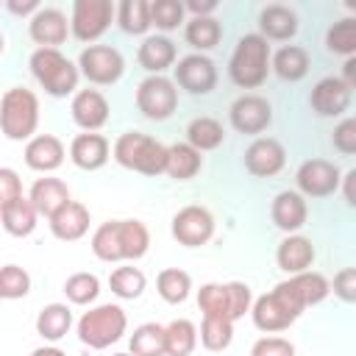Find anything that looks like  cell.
<instances>
[{
	"mask_svg": "<svg viewBox=\"0 0 356 356\" xmlns=\"http://www.w3.org/2000/svg\"><path fill=\"white\" fill-rule=\"evenodd\" d=\"M303 303L298 300L295 289L289 286V281H281L275 284L273 292L261 295L253 300L250 306V317H253V325L264 334H278V331H286L300 314H303Z\"/></svg>",
	"mask_w": 356,
	"mask_h": 356,
	"instance_id": "obj_1",
	"label": "cell"
},
{
	"mask_svg": "<svg viewBox=\"0 0 356 356\" xmlns=\"http://www.w3.org/2000/svg\"><path fill=\"white\" fill-rule=\"evenodd\" d=\"M228 75L242 89H256L270 75V44L259 33L239 36L231 58H228Z\"/></svg>",
	"mask_w": 356,
	"mask_h": 356,
	"instance_id": "obj_2",
	"label": "cell"
},
{
	"mask_svg": "<svg viewBox=\"0 0 356 356\" xmlns=\"http://www.w3.org/2000/svg\"><path fill=\"white\" fill-rule=\"evenodd\" d=\"M39 128V97L25 86H11L0 97V131L11 142L33 139Z\"/></svg>",
	"mask_w": 356,
	"mask_h": 356,
	"instance_id": "obj_3",
	"label": "cell"
},
{
	"mask_svg": "<svg viewBox=\"0 0 356 356\" xmlns=\"http://www.w3.org/2000/svg\"><path fill=\"white\" fill-rule=\"evenodd\" d=\"M111 153H114V161L125 170H134L142 175H161L164 172L167 147L147 134H139V131L120 134Z\"/></svg>",
	"mask_w": 356,
	"mask_h": 356,
	"instance_id": "obj_4",
	"label": "cell"
},
{
	"mask_svg": "<svg viewBox=\"0 0 356 356\" xmlns=\"http://www.w3.org/2000/svg\"><path fill=\"white\" fill-rule=\"evenodd\" d=\"M31 72L50 97L72 95L81 78L78 64H72L61 50H50V47H36L31 53Z\"/></svg>",
	"mask_w": 356,
	"mask_h": 356,
	"instance_id": "obj_5",
	"label": "cell"
},
{
	"mask_svg": "<svg viewBox=\"0 0 356 356\" xmlns=\"http://www.w3.org/2000/svg\"><path fill=\"white\" fill-rule=\"evenodd\" d=\"M125 328H128L125 309L117 306V303H100V306H95V309L81 314V320H78V339L86 348H92V350H103V348L120 342Z\"/></svg>",
	"mask_w": 356,
	"mask_h": 356,
	"instance_id": "obj_6",
	"label": "cell"
},
{
	"mask_svg": "<svg viewBox=\"0 0 356 356\" xmlns=\"http://www.w3.org/2000/svg\"><path fill=\"white\" fill-rule=\"evenodd\" d=\"M136 108L150 122H164L178 108V86L164 75H147L136 86Z\"/></svg>",
	"mask_w": 356,
	"mask_h": 356,
	"instance_id": "obj_7",
	"label": "cell"
},
{
	"mask_svg": "<svg viewBox=\"0 0 356 356\" xmlns=\"http://www.w3.org/2000/svg\"><path fill=\"white\" fill-rule=\"evenodd\" d=\"M78 72L97 86H111L125 72V58L111 44H89L78 56Z\"/></svg>",
	"mask_w": 356,
	"mask_h": 356,
	"instance_id": "obj_8",
	"label": "cell"
},
{
	"mask_svg": "<svg viewBox=\"0 0 356 356\" xmlns=\"http://www.w3.org/2000/svg\"><path fill=\"white\" fill-rule=\"evenodd\" d=\"M111 17H114L111 0H75L70 31L78 42H95L108 31Z\"/></svg>",
	"mask_w": 356,
	"mask_h": 356,
	"instance_id": "obj_9",
	"label": "cell"
},
{
	"mask_svg": "<svg viewBox=\"0 0 356 356\" xmlns=\"http://www.w3.org/2000/svg\"><path fill=\"white\" fill-rule=\"evenodd\" d=\"M172 239L184 248H200L206 245L211 236H214V217L206 206H197V203H189L184 209L175 211L172 217Z\"/></svg>",
	"mask_w": 356,
	"mask_h": 356,
	"instance_id": "obj_10",
	"label": "cell"
},
{
	"mask_svg": "<svg viewBox=\"0 0 356 356\" xmlns=\"http://www.w3.org/2000/svg\"><path fill=\"white\" fill-rule=\"evenodd\" d=\"M339 167L328 159H306L298 172H295V184H298V195L306 197H328L339 189Z\"/></svg>",
	"mask_w": 356,
	"mask_h": 356,
	"instance_id": "obj_11",
	"label": "cell"
},
{
	"mask_svg": "<svg viewBox=\"0 0 356 356\" xmlns=\"http://www.w3.org/2000/svg\"><path fill=\"white\" fill-rule=\"evenodd\" d=\"M175 86L189 95H209L217 86V67L203 53H189L175 64Z\"/></svg>",
	"mask_w": 356,
	"mask_h": 356,
	"instance_id": "obj_12",
	"label": "cell"
},
{
	"mask_svg": "<svg viewBox=\"0 0 356 356\" xmlns=\"http://www.w3.org/2000/svg\"><path fill=\"white\" fill-rule=\"evenodd\" d=\"M228 117H231L234 131L256 136V134L267 131V125L273 122V106L261 95H242L231 103Z\"/></svg>",
	"mask_w": 356,
	"mask_h": 356,
	"instance_id": "obj_13",
	"label": "cell"
},
{
	"mask_svg": "<svg viewBox=\"0 0 356 356\" xmlns=\"http://www.w3.org/2000/svg\"><path fill=\"white\" fill-rule=\"evenodd\" d=\"M284 164H286V150L273 136H259L245 150V170L256 178H273L284 170Z\"/></svg>",
	"mask_w": 356,
	"mask_h": 356,
	"instance_id": "obj_14",
	"label": "cell"
},
{
	"mask_svg": "<svg viewBox=\"0 0 356 356\" xmlns=\"http://www.w3.org/2000/svg\"><path fill=\"white\" fill-rule=\"evenodd\" d=\"M28 33L39 47L58 50L70 36V19L61 8H39L28 22Z\"/></svg>",
	"mask_w": 356,
	"mask_h": 356,
	"instance_id": "obj_15",
	"label": "cell"
},
{
	"mask_svg": "<svg viewBox=\"0 0 356 356\" xmlns=\"http://www.w3.org/2000/svg\"><path fill=\"white\" fill-rule=\"evenodd\" d=\"M350 89L339 81V75H328V78H320L309 95V103L314 108L317 117H339L348 111L350 106Z\"/></svg>",
	"mask_w": 356,
	"mask_h": 356,
	"instance_id": "obj_16",
	"label": "cell"
},
{
	"mask_svg": "<svg viewBox=\"0 0 356 356\" xmlns=\"http://www.w3.org/2000/svg\"><path fill=\"white\" fill-rule=\"evenodd\" d=\"M70 111H72V122L86 134H95L108 122V100L97 89H78L72 95Z\"/></svg>",
	"mask_w": 356,
	"mask_h": 356,
	"instance_id": "obj_17",
	"label": "cell"
},
{
	"mask_svg": "<svg viewBox=\"0 0 356 356\" xmlns=\"http://www.w3.org/2000/svg\"><path fill=\"white\" fill-rule=\"evenodd\" d=\"M270 217L275 222V228H281L284 234H295L306 225L309 220V209H306V200L303 195L292 192V189H284L273 197V206H270Z\"/></svg>",
	"mask_w": 356,
	"mask_h": 356,
	"instance_id": "obj_18",
	"label": "cell"
},
{
	"mask_svg": "<svg viewBox=\"0 0 356 356\" xmlns=\"http://www.w3.org/2000/svg\"><path fill=\"white\" fill-rule=\"evenodd\" d=\"M64 145L53 134H39L25 145V164L36 172H53L64 164Z\"/></svg>",
	"mask_w": 356,
	"mask_h": 356,
	"instance_id": "obj_19",
	"label": "cell"
},
{
	"mask_svg": "<svg viewBox=\"0 0 356 356\" xmlns=\"http://www.w3.org/2000/svg\"><path fill=\"white\" fill-rule=\"evenodd\" d=\"M89 209L83 206V203H78V200H70L67 206H61L50 220H47V225H50V234L56 236V239H61V242H75V239H81L86 231H89Z\"/></svg>",
	"mask_w": 356,
	"mask_h": 356,
	"instance_id": "obj_20",
	"label": "cell"
},
{
	"mask_svg": "<svg viewBox=\"0 0 356 356\" xmlns=\"http://www.w3.org/2000/svg\"><path fill=\"white\" fill-rule=\"evenodd\" d=\"M108 139L103 134H78L72 142H70V159L78 170H100L106 161H108Z\"/></svg>",
	"mask_w": 356,
	"mask_h": 356,
	"instance_id": "obj_21",
	"label": "cell"
},
{
	"mask_svg": "<svg viewBox=\"0 0 356 356\" xmlns=\"http://www.w3.org/2000/svg\"><path fill=\"white\" fill-rule=\"evenodd\" d=\"M275 261L284 273L289 275H298V273H306L314 261V245L309 236H300V234H286L281 242H278V250H275Z\"/></svg>",
	"mask_w": 356,
	"mask_h": 356,
	"instance_id": "obj_22",
	"label": "cell"
},
{
	"mask_svg": "<svg viewBox=\"0 0 356 356\" xmlns=\"http://www.w3.org/2000/svg\"><path fill=\"white\" fill-rule=\"evenodd\" d=\"M28 200L33 203V209H36V214L39 217H53L61 206H67L72 197H70V189H67V184L61 181V178H36L33 181V186H31V192H28Z\"/></svg>",
	"mask_w": 356,
	"mask_h": 356,
	"instance_id": "obj_23",
	"label": "cell"
},
{
	"mask_svg": "<svg viewBox=\"0 0 356 356\" xmlns=\"http://www.w3.org/2000/svg\"><path fill=\"white\" fill-rule=\"evenodd\" d=\"M298 33V14L286 6H264L259 11V36L261 39H275V42H286Z\"/></svg>",
	"mask_w": 356,
	"mask_h": 356,
	"instance_id": "obj_24",
	"label": "cell"
},
{
	"mask_svg": "<svg viewBox=\"0 0 356 356\" xmlns=\"http://www.w3.org/2000/svg\"><path fill=\"white\" fill-rule=\"evenodd\" d=\"M175 56H178L175 42L167 39V36H159V33H156V36H147V39L139 44V50H136L139 67L147 70L150 75H161L164 70H170V67L175 64Z\"/></svg>",
	"mask_w": 356,
	"mask_h": 356,
	"instance_id": "obj_25",
	"label": "cell"
},
{
	"mask_svg": "<svg viewBox=\"0 0 356 356\" xmlns=\"http://www.w3.org/2000/svg\"><path fill=\"white\" fill-rule=\"evenodd\" d=\"M309 67H312V58H309V53L300 44H284L281 50L270 53V70L281 81H289V83L303 81Z\"/></svg>",
	"mask_w": 356,
	"mask_h": 356,
	"instance_id": "obj_26",
	"label": "cell"
},
{
	"mask_svg": "<svg viewBox=\"0 0 356 356\" xmlns=\"http://www.w3.org/2000/svg\"><path fill=\"white\" fill-rule=\"evenodd\" d=\"M200 167H203V156H200L192 145L175 142V145L167 147L164 172H167L170 178H175V181H189V178H195V175L200 172Z\"/></svg>",
	"mask_w": 356,
	"mask_h": 356,
	"instance_id": "obj_27",
	"label": "cell"
},
{
	"mask_svg": "<svg viewBox=\"0 0 356 356\" xmlns=\"http://www.w3.org/2000/svg\"><path fill=\"white\" fill-rule=\"evenodd\" d=\"M36 220H39V214H36L33 203H31L25 195H19V197L11 200L6 209H0V225H3L11 236H28V234H33Z\"/></svg>",
	"mask_w": 356,
	"mask_h": 356,
	"instance_id": "obj_28",
	"label": "cell"
},
{
	"mask_svg": "<svg viewBox=\"0 0 356 356\" xmlns=\"http://www.w3.org/2000/svg\"><path fill=\"white\" fill-rule=\"evenodd\" d=\"M117 234H120V250L122 261H136L147 253L150 248V231L142 220H117Z\"/></svg>",
	"mask_w": 356,
	"mask_h": 356,
	"instance_id": "obj_29",
	"label": "cell"
},
{
	"mask_svg": "<svg viewBox=\"0 0 356 356\" xmlns=\"http://www.w3.org/2000/svg\"><path fill=\"white\" fill-rule=\"evenodd\" d=\"M72 328V312L67 303H47L36 314V334L47 342H58Z\"/></svg>",
	"mask_w": 356,
	"mask_h": 356,
	"instance_id": "obj_30",
	"label": "cell"
},
{
	"mask_svg": "<svg viewBox=\"0 0 356 356\" xmlns=\"http://www.w3.org/2000/svg\"><path fill=\"white\" fill-rule=\"evenodd\" d=\"M286 281H289V286L295 289V295H298V300L303 303V309L323 303V300L328 298V292H331L328 278L320 275V273H312V270L298 273V275H289Z\"/></svg>",
	"mask_w": 356,
	"mask_h": 356,
	"instance_id": "obj_31",
	"label": "cell"
},
{
	"mask_svg": "<svg viewBox=\"0 0 356 356\" xmlns=\"http://www.w3.org/2000/svg\"><path fill=\"white\" fill-rule=\"evenodd\" d=\"M220 36H222V25L220 19L214 17H192L186 25H184V39L197 50V53H206L211 47L220 44Z\"/></svg>",
	"mask_w": 356,
	"mask_h": 356,
	"instance_id": "obj_32",
	"label": "cell"
},
{
	"mask_svg": "<svg viewBox=\"0 0 356 356\" xmlns=\"http://www.w3.org/2000/svg\"><path fill=\"white\" fill-rule=\"evenodd\" d=\"M222 139H225V131H222L220 120H214V117H195L186 125V145H192L197 153L220 147Z\"/></svg>",
	"mask_w": 356,
	"mask_h": 356,
	"instance_id": "obj_33",
	"label": "cell"
},
{
	"mask_svg": "<svg viewBox=\"0 0 356 356\" xmlns=\"http://www.w3.org/2000/svg\"><path fill=\"white\" fill-rule=\"evenodd\" d=\"M197 345V328L192 320H172L164 325V356H189Z\"/></svg>",
	"mask_w": 356,
	"mask_h": 356,
	"instance_id": "obj_34",
	"label": "cell"
},
{
	"mask_svg": "<svg viewBox=\"0 0 356 356\" xmlns=\"http://www.w3.org/2000/svg\"><path fill=\"white\" fill-rule=\"evenodd\" d=\"M128 348L131 356H164V325L142 323L139 328H134Z\"/></svg>",
	"mask_w": 356,
	"mask_h": 356,
	"instance_id": "obj_35",
	"label": "cell"
},
{
	"mask_svg": "<svg viewBox=\"0 0 356 356\" xmlns=\"http://www.w3.org/2000/svg\"><path fill=\"white\" fill-rule=\"evenodd\" d=\"M156 289L161 295V300L167 303H184L189 298V289H192V278L186 270H178V267H167L156 275Z\"/></svg>",
	"mask_w": 356,
	"mask_h": 356,
	"instance_id": "obj_36",
	"label": "cell"
},
{
	"mask_svg": "<svg viewBox=\"0 0 356 356\" xmlns=\"http://www.w3.org/2000/svg\"><path fill=\"white\" fill-rule=\"evenodd\" d=\"M117 22L125 33L142 36L150 28V3L147 0H122L117 6Z\"/></svg>",
	"mask_w": 356,
	"mask_h": 356,
	"instance_id": "obj_37",
	"label": "cell"
},
{
	"mask_svg": "<svg viewBox=\"0 0 356 356\" xmlns=\"http://www.w3.org/2000/svg\"><path fill=\"white\" fill-rule=\"evenodd\" d=\"M234 339V323L228 317H217V314H203L200 323V345L206 350H225Z\"/></svg>",
	"mask_w": 356,
	"mask_h": 356,
	"instance_id": "obj_38",
	"label": "cell"
},
{
	"mask_svg": "<svg viewBox=\"0 0 356 356\" xmlns=\"http://www.w3.org/2000/svg\"><path fill=\"white\" fill-rule=\"evenodd\" d=\"M145 284H147V278H145V273L139 267H117L108 275L111 292L117 298H122V300H136L145 292Z\"/></svg>",
	"mask_w": 356,
	"mask_h": 356,
	"instance_id": "obj_39",
	"label": "cell"
},
{
	"mask_svg": "<svg viewBox=\"0 0 356 356\" xmlns=\"http://www.w3.org/2000/svg\"><path fill=\"white\" fill-rule=\"evenodd\" d=\"M92 253L100 261H122V250H120V234H117V220H108L103 225L95 228L92 234Z\"/></svg>",
	"mask_w": 356,
	"mask_h": 356,
	"instance_id": "obj_40",
	"label": "cell"
},
{
	"mask_svg": "<svg viewBox=\"0 0 356 356\" xmlns=\"http://www.w3.org/2000/svg\"><path fill=\"white\" fill-rule=\"evenodd\" d=\"M64 295L75 306H89L100 295V278L95 273H72L64 281Z\"/></svg>",
	"mask_w": 356,
	"mask_h": 356,
	"instance_id": "obj_41",
	"label": "cell"
},
{
	"mask_svg": "<svg viewBox=\"0 0 356 356\" xmlns=\"http://www.w3.org/2000/svg\"><path fill=\"white\" fill-rule=\"evenodd\" d=\"M325 47L331 53H337V56L350 58L356 53V19L353 17H345V19L334 22L325 31Z\"/></svg>",
	"mask_w": 356,
	"mask_h": 356,
	"instance_id": "obj_42",
	"label": "cell"
},
{
	"mask_svg": "<svg viewBox=\"0 0 356 356\" xmlns=\"http://www.w3.org/2000/svg\"><path fill=\"white\" fill-rule=\"evenodd\" d=\"M31 292V275L17 267V264H6L0 267V298L6 300H19Z\"/></svg>",
	"mask_w": 356,
	"mask_h": 356,
	"instance_id": "obj_43",
	"label": "cell"
},
{
	"mask_svg": "<svg viewBox=\"0 0 356 356\" xmlns=\"http://www.w3.org/2000/svg\"><path fill=\"white\" fill-rule=\"evenodd\" d=\"M184 3L178 0H156L150 3V25L159 31H175L184 22Z\"/></svg>",
	"mask_w": 356,
	"mask_h": 356,
	"instance_id": "obj_44",
	"label": "cell"
},
{
	"mask_svg": "<svg viewBox=\"0 0 356 356\" xmlns=\"http://www.w3.org/2000/svg\"><path fill=\"white\" fill-rule=\"evenodd\" d=\"M197 306H200L203 314L228 317V292H225V284H203L197 289Z\"/></svg>",
	"mask_w": 356,
	"mask_h": 356,
	"instance_id": "obj_45",
	"label": "cell"
},
{
	"mask_svg": "<svg viewBox=\"0 0 356 356\" xmlns=\"http://www.w3.org/2000/svg\"><path fill=\"white\" fill-rule=\"evenodd\" d=\"M225 292H228V317L231 323H236L239 317H245L253 306V292L248 284L242 281H228L225 284Z\"/></svg>",
	"mask_w": 356,
	"mask_h": 356,
	"instance_id": "obj_46",
	"label": "cell"
},
{
	"mask_svg": "<svg viewBox=\"0 0 356 356\" xmlns=\"http://www.w3.org/2000/svg\"><path fill=\"white\" fill-rule=\"evenodd\" d=\"M331 142H334V147H337L342 156H353V153H356V120H353V117L339 120L337 128H334Z\"/></svg>",
	"mask_w": 356,
	"mask_h": 356,
	"instance_id": "obj_47",
	"label": "cell"
},
{
	"mask_svg": "<svg viewBox=\"0 0 356 356\" xmlns=\"http://www.w3.org/2000/svg\"><path fill=\"white\" fill-rule=\"evenodd\" d=\"M250 356H295V345L284 337H261L253 342Z\"/></svg>",
	"mask_w": 356,
	"mask_h": 356,
	"instance_id": "obj_48",
	"label": "cell"
},
{
	"mask_svg": "<svg viewBox=\"0 0 356 356\" xmlns=\"http://www.w3.org/2000/svg\"><path fill=\"white\" fill-rule=\"evenodd\" d=\"M22 195V181L17 175V170L11 167H0V209H6L11 200H17Z\"/></svg>",
	"mask_w": 356,
	"mask_h": 356,
	"instance_id": "obj_49",
	"label": "cell"
},
{
	"mask_svg": "<svg viewBox=\"0 0 356 356\" xmlns=\"http://www.w3.org/2000/svg\"><path fill=\"white\" fill-rule=\"evenodd\" d=\"M334 295L342 300V303H353L356 300V270L353 267H342L337 275H334Z\"/></svg>",
	"mask_w": 356,
	"mask_h": 356,
	"instance_id": "obj_50",
	"label": "cell"
},
{
	"mask_svg": "<svg viewBox=\"0 0 356 356\" xmlns=\"http://www.w3.org/2000/svg\"><path fill=\"white\" fill-rule=\"evenodd\" d=\"M184 11H189L192 17H211L217 11V0H186Z\"/></svg>",
	"mask_w": 356,
	"mask_h": 356,
	"instance_id": "obj_51",
	"label": "cell"
},
{
	"mask_svg": "<svg viewBox=\"0 0 356 356\" xmlns=\"http://www.w3.org/2000/svg\"><path fill=\"white\" fill-rule=\"evenodd\" d=\"M6 8H8L11 14H17V17H28V14L33 17L42 6H39L36 0H6Z\"/></svg>",
	"mask_w": 356,
	"mask_h": 356,
	"instance_id": "obj_52",
	"label": "cell"
},
{
	"mask_svg": "<svg viewBox=\"0 0 356 356\" xmlns=\"http://www.w3.org/2000/svg\"><path fill=\"white\" fill-rule=\"evenodd\" d=\"M350 92L356 89V56H350V58H345V64H342V78H339Z\"/></svg>",
	"mask_w": 356,
	"mask_h": 356,
	"instance_id": "obj_53",
	"label": "cell"
},
{
	"mask_svg": "<svg viewBox=\"0 0 356 356\" xmlns=\"http://www.w3.org/2000/svg\"><path fill=\"white\" fill-rule=\"evenodd\" d=\"M353 181H356V170H348V172L339 178V184H345V203H348V206L356 203V197H353Z\"/></svg>",
	"mask_w": 356,
	"mask_h": 356,
	"instance_id": "obj_54",
	"label": "cell"
},
{
	"mask_svg": "<svg viewBox=\"0 0 356 356\" xmlns=\"http://www.w3.org/2000/svg\"><path fill=\"white\" fill-rule=\"evenodd\" d=\"M31 356H67L61 348H56V345H44V348H36Z\"/></svg>",
	"mask_w": 356,
	"mask_h": 356,
	"instance_id": "obj_55",
	"label": "cell"
},
{
	"mask_svg": "<svg viewBox=\"0 0 356 356\" xmlns=\"http://www.w3.org/2000/svg\"><path fill=\"white\" fill-rule=\"evenodd\" d=\"M3 50H6V36L0 33V56H3Z\"/></svg>",
	"mask_w": 356,
	"mask_h": 356,
	"instance_id": "obj_56",
	"label": "cell"
},
{
	"mask_svg": "<svg viewBox=\"0 0 356 356\" xmlns=\"http://www.w3.org/2000/svg\"><path fill=\"white\" fill-rule=\"evenodd\" d=\"M114 356H131V353H114Z\"/></svg>",
	"mask_w": 356,
	"mask_h": 356,
	"instance_id": "obj_57",
	"label": "cell"
},
{
	"mask_svg": "<svg viewBox=\"0 0 356 356\" xmlns=\"http://www.w3.org/2000/svg\"><path fill=\"white\" fill-rule=\"evenodd\" d=\"M0 300H3V298H0Z\"/></svg>",
	"mask_w": 356,
	"mask_h": 356,
	"instance_id": "obj_58",
	"label": "cell"
}]
</instances>
